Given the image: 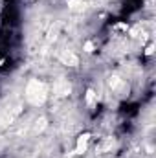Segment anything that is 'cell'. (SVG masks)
Listing matches in <instances>:
<instances>
[{"instance_id":"6da1fadb","label":"cell","mask_w":156,"mask_h":158,"mask_svg":"<svg viewBox=\"0 0 156 158\" xmlns=\"http://www.w3.org/2000/svg\"><path fill=\"white\" fill-rule=\"evenodd\" d=\"M46 96H48V86H46L42 81L31 79V81L28 83V86H26V99H28L31 105H35V107L42 105V103L46 101Z\"/></svg>"},{"instance_id":"7a4b0ae2","label":"cell","mask_w":156,"mask_h":158,"mask_svg":"<svg viewBox=\"0 0 156 158\" xmlns=\"http://www.w3.org/2000/svg\"><path fill=\"white\" fill-rule=\"evenodd\" d=\"M53 90H55L57 96L64 98V96H68V94L72 92V85H70L68 81H64V79H59V81L53 85Z\"/></svg>"},{"instance_id":"3957f363","label":"cell","mask_w":156,"mask_h":158,"mask_svg":"<svg viewBox=\"0 0 156 158\" xmlns=\"http://www.w3.org/2000/svg\"><path fill=\"white\" fill-rule=\"evenodd\" d=\"M59 59H61V63L66 64V66H77L79 64L77 55H76L74 52H70V50H64V52L59 55Z\"/></svg>"},{"instance_id":"277c9868","label":"cell","mask_w":156,"mask_h":158,"mask_svg":"<svg viewBox=\"0 0 156 158\" xmlns=\"http://www.w3.org/2000/svg\"><path fill=\"white\" fill-rule=\"evenodd\" d=\"M88 138H90V134L88 132H84V134H81L77 140V147H76V153L77 155H83L84 151H86V145H88Z\"/></svg>"},{"instance_id":"5b68a950","label":"cell","mask_w":156,"mask_h":158,"mask_svg":"<svg viewBox=\"0 0 156 158\" xmlns=\"http://www.w3.org/2000/svg\"><path fill=\"white\" fill-rule=\"evenodd\" d=\"M46 125H48L46 118H39L37 121H35V127H33V131H35V132H42V131L46 129Z\"/></svg>"},{"instance_id":"8992f818","label":"cell","mask_w":156,"mask_h":158,"mask_svg":"<svg viewBox=\"0 0 156 158\" xmlns=\"http://www.w3.org/2000/svg\"><path fill=\"white\" fill-rule=\"evenodd\" d=\"M96 101H97V94H96L94 90H86V103H88L90 107H94Z\"/></svg>"},{"instance_id":"52a82bcc","label":"cell","mask_w":156,"mask_h":158,"mask_svg":"<svg viewBox=\"0 0 156 158\" xmlns=\"http://www.w3.org/2000/svg\"><path fill=\"white\" fill-rule=\"evenodd\" d=\"M66 4H68L70 9H79L83 6V0H66Z\"/></svg>"},{"instance_id":"ba28073f","label":"cell","mask_w":156,"mask_h":158,"mask_svg":"<svg viewBox=\"0 0 156 158\" xmlns=\"http://www.w3.org/2000/svg\"><path fill=\"white\" fill-rule=\"evenodd\" d=\"M119 85H121V79L117 77V76H112V77L109 79V86L110 88H117Z\"/></svg>"},{"instance_id":"9c48e42d","label":"cell","mask_w":156,"mask_h":158,"mask_svg":"<svg viewBox=\"0 0 156 158\" xmlns=\"http://www.w3.org/2000/svg\"><path fill=\"white\" fill-rule=\"evenodd\" d=\"M84 52H86V53H92V52H94V44H92L90 40L84 42Z\"/></svg>"}]
</instances>
